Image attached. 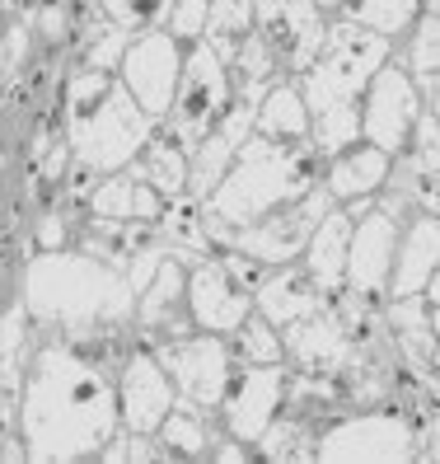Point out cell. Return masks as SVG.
Returning a JSON list of instances; mask_svg holds the SVG:
<instances>
[{
    "mask_svg": "<svg viewBox=\"0 0 440 464\" xmlns=\"http://www.w3.org/2000/svg\"><path fill=\"white\" fill-rule=\"evenodd\" d=\"M29 464H85L122 431L118 371L90 362L62 334H47L24 371L19 422Z\"/></svg>",
    "mask_w": 440,
    "mask_h": 464,
    "instance_id": "6da1fadb",
    "label": "cell"
},
{
    "mask_svg": "<svg viewBox=\"0 0 440 464\" xmlns=\"http://www.w3.org/2000/svg\"><path fill=\"white\" fill-rule=\"evenodd\" d=\"M19 300L38 329H131L141 291L122 267L71 244L24 258Z\"/></svg>",
    "mask_w": 440,
    "mask_h": 464,
    "instance_id": "7a4b0ae2",
    "label": "cell"
},
{
    "mask_svg": "<svg viewBox=\"0 0 440 464\" xmlns=\"http://www.w3.org/2000/svg\"><path fill=\"white\" fill-rule=\"evenodd\" d=\"M394 52H398L394 38H384L356 19H333L319 62L300 80L314 113V146L323 160L361 141V99Z\"/></svg>",
    "mask_w": 440,
    "mask_h": 464,
    "instance_id": "3957f363",
    "label": "cell"
},
{
    "mask_svg": "<svg viewBox=\"0 0 440 464\" xmlns=\"http://www.w3.org/2000/svg\"><path fill=\"white\" fill-rule=\"evenodd\" d=\"M62 122L75 160L94 165L99 174L131 169L159 131V118H150L136 103V94L127 90L118 71H85V66H71L66 75Z\"/></svg>",
    "mask_w": 440,
    "mask_h": 464,
    "instance_id": "277c9868",
    "label": "cell"
},
{
    "mask_svg": "<svg viewBox=\"0 0 440 464\" xmlns=\"http://www.w3.org/2000/svg\"><path fill=\"white\" fill-rule=\"evenodd\" d=\"M323 165L328 160L319 155L314 141H277V136L253 131L230 174L215 183L206 207L230 226H249L258 216L277 211L282 202L305 198L314 183H323Z\"/></svg>",
    "mask_w": 440,
    "mask_h": 464,
    "instance_id": "5b68a950",
    "label": "cell"
},
{
    "mask_svg": "<svg viewBox=\"0 0 440 464\" xmlns=\"http://www.w3.org/2000/svg\"><path fill=\"white\" fill-rule=\"evenodd\" d=\"M319 464H422V422L398 403L347 408L323 427Z\"/></svg>",
    "mask_w": 440,
    "mask_h": 464,
    "instance_id": "8992f818",
    "label": "cell"
},
{
    "mask_svg": "<svg viewBox=\"0 0 440 464\" xmlns=\"http://www.w3.org/2000/svg\"><path fill=\"white\" fill-rule=\"evenodd\" d=\"M234 71H230V57L202 38L187 47V66H183V80H178V94H174V108L169 118L159 122L164 136H174L183 150H197L206 141V131L225 118V108L234 103Z\"/></svg>",
    "mask_w": 440,
    "mask_h": 464,
    "instance_id": "52a82bcc",
    "label": "cell"
},
{
    "mask_svg": "<svg viewBox=\"0 0 440 464\" xmlns=\"http://www.w3.org/2000/svg\"><path fill=\"white\" fill-rule=\"evenodd\" d=\"M431 113V103L422 94V85L412 80V71L398 62V52L379 66V75L370 80V90L361 99V136L375 146H384L394 160L412 150L417 127Z\"/></svg>",
    "mask_w": 440,
    "mask_h": 464,
    "instance_id": "ba28073f",
    "label": "cell"
},
{
    "mask_svg": "<svg viewBox=\"0 0 440 464\" xmlns=\"http://www.w3.org/2000/svg\"><path fill=\"white\" fill-rule=\"evenodd\" d=\"M159 362L164 371L174 375L178 385V403L197 408L206 418H220V403H225L230 390V375H234V347L225 334H187V338H169L159 343Z\"/></svg>",
    "mask_w": 440,
    "mask_h": 464,
    "instance_id": "9c48e42d",
    "label": "cell"
},
{
    "mask_svg": "<svg viewBox=\"0 0 440 464\" xmlns=\"http://www.w3.org/2000/svg\"><path fill=\"white\" fill-rule=\"evenodd\" d=\"M333 207H338V198L328 193V183H314L305 198L282 202L277 211H267V216H258V221L239 226L234 249H244L249 258H258L267 267L300 263V258H305V249H310V239H314V230H319V221Z\"/></svg>",
    "mask_w": 440,
    "mask_h": 464,
    "instance_id": "30bf717a",
    "label": "cell"
},
{
    "mask_svg": "<svg viewBox=\"0 0 440 464\" xmlns=\"http://www.w3.org/2000/svg\"><path fill=\"white\" fill-rule=\"evenodd\" d=\"M356 211V230H351V258H347V291L356 295H375L389 300V282H394V254H398V235L403 221L394 207H384L379 198L366 202H347Z\"/></svg>",
    "mask_w": 440,
    "mask_h": 464,
    "instance_id": "8fae6325",
    "label": "cell"
},
{
    "mask_svg": "<svg viewBox=\"0 0 440 464\" xmlns=\"http://www.w3.org/2000/svg\"><path fill=\"white\" fill-rule=\"evenodd\" d=\"M183 66H187V43H178L169 29H141L131 38L118 75L127 80V90L136 94V103H141L150 118L164 122L169 108H174Z\"/></svg>",
    "mask_w": 440,
    "mask_h": 464,
    "instance_id": "7c38bea8",
    "label": "cell"
},
{
    "mask_svg": "<svg viewBox=\"0 0 440 464\" xmlns=\"http://www.w3.org/2000/svg\"><path fill=\"white\" fill-rule=\"evenodd\" d=\"M286 390H291V362H272V366L234 362L225 403H220V427L230 436H239V441L258 446V436L286 408Z\"/></svg>",
    "mask_w": 440,
    "mask_h": 464,
    "instance_id": "4fadbf2b",
    "label": "cell"
},
{
    "mask_svg": "<svg viewBox=\"0 0 440 464\" xmlns=\"http://www.w3.org/2000/svg\"><path fill=\"white\" fill-rule=\"evenodd\" d=\"M187 305L197 329L230 338L258 310V291L225 263V254H202L187 263Z\"/></svg>",
    "mask_w": 440,
    "mask_h": 464,
    "instance_id": "5bb4252c",
    "label": "cell"
},
{
    "mask_svg": "<svg viewBox=\"0 0 440 464\" xmlns=\"http://www.w3.org/2000/svg\"><path fill=\"white\" fill-rule=\"evenodd\" d=\"M328 29H333V19L323 14L319 0H258V34L272 43L291 80L310 75L328 43Z\"/></svg>",
    "mask_w": 440,
    "mask_h": 464,
    "instance_id": "9a60e30c",
    "label": "cell"
},
{
    "mask_svg": "<svg viewBox=\"0 0 440 464\" xmlns=\"http://www.w3.org/2000/svg\"><path fill=\"white\" fill-rule=\"evenodd\" d=\"M118 399H122V427L131 431H159L164 418L178 408V385L164 371L159 352L136 343L127 362L118 366Z\"/></svg>",
    "mask_w": 440,
    "mask_h": 464,
    "instance_id": "2e32d148",
    "label": "cell"
},
{
    "mask_svg": "<svg viewBox=\"0 0 440 464\" xmlns=\"http://www.w3.org/2000/svg\"><path fill=\"white\" fill-rule=\"evenodd\" d=\"M131 329H136V343H146V347L197 334V319H192V305H187V263L183 258L169 254L159 263L150 286L141 291V300H136Z\"/></svg>",
    "mask_w": 440,
    "mask_h": 464,
    "instance_id": "e0dca14e",
    "label": "cell"
},
{
    "mask_svg": "<svg viewBox=\"0 0 440 464\" xmlns=\"http://www.w3.org/2000/svg\"><path fill=\"white\" fill-rule=\"evenodd\" d=\"M258 103H263V94H234V103L225 108V118H220L206 131V141L192 150V188L187 193H197V198L215 193V183L230 174L239 150L249 146V136L258 131Z\"/></svg>",
    "mask_w": 440,
    "mask_h": 464,
    "instance_id": "ac0fdd59",
    "label": "cell"
},
{
    "mask_svg": "<svg viewBox=\"0 0 440 464\" xmlns=\"http://www.w3.org/2000/svg\"><path fill=\"white\" fill-rule=\"evenodd\" d=\"M282 334H286V362H291V371L333 375L338 380L351 366V357H356V338H351V329L342 324L338 305H328V310H319L310 319H300V324H291V329H282Z\"/></svg>",
    "mask_w": 440,
    "mask_h": 464,
    "instance_id": "d6986e66",
    "label": "cell"
},
{
    "mask_svg": "<svg viewBox=\"0 0 440 464\" xmlns=\"http://www.w3.org/2000/svg\"><path fill=\"white\" fill-rule=\"evenodd\" d=\"M435 272H440V211L435 207H417V211H407L403 235H398L389 295L426 291L435 282Z\"/></svg>",
    "mask_w": 440,
    "mask_h": 464,
    "instance_id": "ffe728a7",
    "label": "cell"
},
{
    "mask_svg": "<svg viewBox=\"0 0 440 464\" xmlns=\"http://www.w3.org/2000/svg\"><path fill=\"white\" fill-rule=\"evenodd\" d=\"M333 305V295H328L305 263H282V267H267V277L258 282V310L277 324V329H291V324L310 319L319 310Z\"/></svg>",
    "mask_w": 440,
    "mask_h": 464,
    "instance_id": "44dd1931",
    "label": "cell"
},
{
    "mask_svg": "<svg viewBox=\"0 0 440 464\" xmlns=\"http://www.w3.org/2000/svg\"><path fill=\"white\" fill-rule=\"evenodd\" d=\"M394 174V155L375 146V141H356L338 155H328V165H323V183H328V193H333L338 202H366V198H379L384 193V183H389Z\"/></svg>",
    "mask_w": 440,
    "mask_h": 464,
    "instance_id": "7402d4cb",
    "label": "cell"
},
{
    "mask_svg": "<svg viewBox=\"0 0 440 464\" xmlns=\"http://www.w3.org/2000/svg\"><path fill=\"white\" fill-rule=\"evenodd\" d=\"M351 230H356V211L347 202H338L333 211L319 221L314 239H310V249H305V263L310 267V277L328 291V295H338L347 291V258H351Z\"/></svg>",
    "mask_w": 440,
    "mask_h": 464,
    "instance_id": "603a6c76",
    "label": "cell"
},
{
    "mask_svg": "<svg viewBox=\"0 0 440 464\" xmlns=\"http://www.w3.org/2000/svg\"><path fill=\"white\" fill-rule=\"evenodd\" d=\"M90 211H94V216H113V221L159 226L164 211H169V198H164L155 183H146L136 169H122V174H103Z\"/></svg>",
    "mask_w": 440,
    "mask_h": 464,
    "instance_id": "cb8c5ba5",
    "label": "cell"
},
{
    "mask_svg": "<svg viewBox=\"0 0 440 464\" xmlns=\"http://www.w3.org/2000/svg\"><path fill=\"white\" fill-rule=\"evenodd\" d=\"M258 131L263 136H277V141H314V113H310V99L300 80H277L263 103H258Z\"/></svg>",
    "mask_w": 440,
    "mask_h": 464,
    "instance_id": "d4e9b609",
    "label": "cell"
},
{
    "mask_svg": "<svg viewBox=\"0 0 440 464\" xmlns=\"http://www.w3.org/2000/svg\"><path fill=\"white\" fill-rule=\"evenodd\" d=\"M155 436H159L169 464H197V459H211V446L220 436V418H206V413H197V408L178 403Z\"/></svg>",
    "mask_w": 440,
    "mask_h": 464,
    "instance_id": "484cf974",
    "label": "cell"
},
{
    "mask_svg": "<svg viewBox=\"0 0 440 464\" xmlns=\"http://www.w3.org/2000/svg\"><path fill=\"white\" fill-rule=\"evenodd\" d=\"M159 235L169 239V254L192 263L202 254H215L211 244V226H206V198L197 193H183V198H169V211L159 221Z\"/></svg>",
    "mask_w": 440,
    "mask_h": 464,
    "instance_id": "4316f807",
    "label": "cell"
},
{
    "mask_svg": "<svg viewBox=\"0 0 440 464\" xmlns=\"http://www.w3.org/2000/svg\"><path fill=\"white\" fill-rule=\"evenodd\" d=\"M319 427L295 418V413H277V422H272L263 436H258V459L267 464H319Z\"/></svg>",
    "mask_w": 440,
    "mask_h": 464,
    "instance_id": "83f0119b",
    "label": "cell"
},
{
    "mask_svg": "<svg viewBox=\"0 0 440 464\" xmlns=\"http://www.w3.org/2000/svg\"><path fill=\"white\" fill-rule=\"evenodd\" d=\"M131 169L141 174L146 183H155L164 198H183L192 188V150H183L174 136L155 131V141L141 150V160H136Z\"/></svg>",
    "mask_w": 440,
    "mask_h": 464,
    "instance_id": "f1b7e54d",
    "label": "cell"
},
{
    "mask_svg": "<svg viewBox=\"0 0 440 464\" xmlns=\"http://www.w3.org/2000/svg\"><path fill=\"white\" fill-rule=\"evenodd\" d=\"M131 29L118 19L99 14L90 29H80L75 47H71V66H85V71H122V57L131 47Z\"/></svg>",
    "mask_w": 440,
    "mask_h": 464,
    "instance_id": "f546056e",
    "label": "cell"
},
{
    "mask_svg": "<svg viewBox=\"0 0 440 464\" xmlns=\"http://www.w3.org/2000/svg\"><path fill=\"white\" fill-rule=\"evenodd\" d=\"M230 71H234V90H239V94H267L277 80H286L277 52H272V43L258 34V24H253V34L234 47Z\"/></svg>",
    "mask_w": 440,
    "mask_h": 464,
    "instance_id": "4dcf8cb0",
    "label": "cell"
},
{
    "mask_svg": "<svg viewBox=\"0 0 440 464\" xmlns=\"http://www.w3.org/2000/svg\"><path fill=\"white\" fill-rule=\"evenodd\" d=\"M338 19H356V24H366V29L398 43L422 19V0H342Z\"/></svg>",
    "mask_w": 440,
    "mask_h": 464,
    "instance_id": "1f68e13d",
    "label": "cell"
},
{
    "mask_svg": "<svg viewBox=\"0 0 440 464\" xmlns=\"http://www.w3.org/2000/svg\"><path fill=\"white\" fill-rule=\"evenodd\" d=\"M234 347V362H249V366H272V362H286V334L272 324L263 310H253L249 319L230 334Z\"/></svg>",
    "mask_w": 440,
    "mask_h": 464,
    "instance_id": "d6a6232c",
    "label": "cell"
},
{
    "mask_svg": "<svg viewBox=\"0 0 440 464\" xmlns=\"http://www.w3.org/2000/svg\"><path fill=\"white\" fill-rule=\"evenodd\" d=\"M253 24H258V0H211L206 43L220 57H234V47L253 34Z\"/></svg>",
    "mask_w": 440,
    "mask_h": 464,
    "instance_id": "836d02e7",
    "label": "cell"
},
{
    "mask_svg": "<svg viewBox=\"0 0 440 464\" xmlns=\"http://www.w3.org/2000/svg\"><path fill=\"white\" fill-rule=\"evenodd\" d=\"M99 459H103V464H169L155 431H131V427H122L113 441L103 446Z\"/></svg>",
    "mask_w": 440,
    "mask_h": 464,
    "instance_id": "e575fe53",
    "label": "cell"
},
{
    "mask_svg": "<svg viewBox=\"0 0 440 464\" xmlns=\"http://www.w3.org/2000/svg\"><path fill=\"white\" fill-rule=\"evenodd\" d=\"M206 24H211V0H169L164 5L159 29H169L178 43H202L206 38Z\"/></svg>",
    "mask_w": 440,
    "mask_h": 464,
    "instance_id": "d590c367",
    "label": "cell"
},
{
    "mask_svg": "<svg viewBox=\"0 0 440 464\" xmlns=\"http://www.w3.org/2000/svg\"><path fill=\"white\" fill-rule=\"evenodd\" d=\"M164 5H169V0H103L108 19L127 24L131 34H141V29H159V19H164Z\"/></svg>",
    "mask_w": 440,
    "mask_h": 464,
    "instance_id": "8d00e7d4",
    "label": "cell"
},
{
    "mask_svg": "<svg viewBox=\"0 0 440 464\" xmlns=\"http://www.w3.org/2000/svg\"><path fill=\"white\" fill-rule=\"evenodd\" d=\"M417 165L426 169V174H435L440 169V113H426L422 118V127H417V141H412V150H407Z\"/></svg>",
    "mask_w": 440,
    "mask_h": 464,
    "instance_id": "74e56055",
    "label": "cell"
},
{
    "mask_svg": "<svg viewBox=\"0 0 440 464\" xmlns=\"http://www.w3.org/2000/svg\"><path fill=\"white\" fill-rule=\"evenodd\" d=\"M422 464H440V413L422 418Z\"/></svg>",
    "mask_w": 440,
    "mask_h": 464,
    "instance_id": "f35d334b",
    "label": "cell"
},
{
    "mask_svg": "<svg viewBox=\"0 0 440 464\" xmlns=\"http://www.w3.org/2000/svg\"><path fill=\"white\" fill-rule=\"evenodd\" d=\"M422 295H426V314H431V334H435V380H440V272Z\"/></svg>",
    "mask_w": 440,
    "mask_h": 464,
    "instance_id": "ab89813d",
    "label": "cell"
},
{
    "mask_svg": "<svg viewBox=\"0 0 440 464\" xmlns=\"http://www.w3.org/2000/svg\"><path fill=\"white\" fill-rule=\"evenodd\" d=\"M426 103H431V113H440V80H435V90L426 94Z\"/></svg>",
    "mask_w": 440,
    "mask_h": 464,
    "instance_id": "60d3db41",
    "label": "cell"
},
{
    "mask_svg": "<svg viewBox=\"0 0 440 464\" xmlns=\"http://www.w3.org/2000/svg\"><path fill=\"white\" fill-rule=\"evenodd\" d=\"M422 14H440V0H422Z\"/></svg>",
    "mask_w": 440,
    "mask_h": 464,
    "instance_id": "b9f144b4",
    "label": "cell"
}]
</instances>
